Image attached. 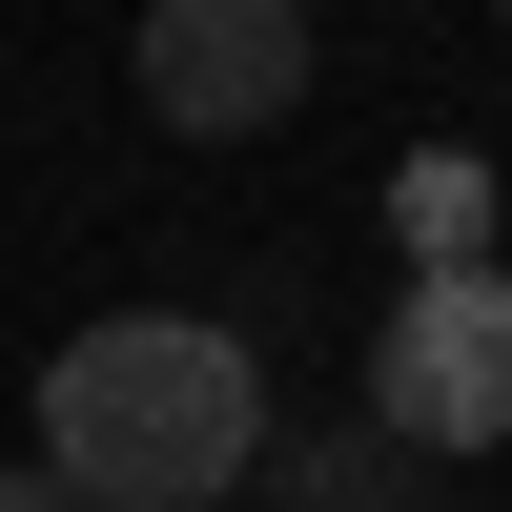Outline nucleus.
I'll return each instance as SVG.
<instances>
[{
	"label": "nucleus",
	"mask_w": 512,
	"mask_h": 512,
	"mask_svg": "<svg viewBox=\"0 0 512 512\" xmlns=\"http://www.w3.org/2000/svg\"><path fill=\"white\" fill-rule=\"evenodd\" d=\"M41 472L82 512H226L267 472V349L226 308H103L41 349Z\"/></svg>",
	"instance_id": "nucleus-1"
},
{
	"label": "nucleus",
	"mask_w": 512,
	"mask_h": 512,
	"mask_svg": "<svg viewBox=\"0 0 512 512\" xmlns=\"http://www.w3.org/2000/svg\"><path fill=\"white\" fill-rule=\"evenodd\" d=\"M369 431L410 472L451 451H512V267H410L390 328H369Z\"/></svg>",
	"instance_id": "nucleus-2"
},
{
	"label": "nucleus",
	"mask_w": 512,
	"mask_h": 512,
	"mask_svg": "<svg viewBox=\"0 0 512 512\" xmlns=\"http://www.w3.org/2000/svg\"><path fill=\"white\" fill-rule=\"evenodd\" d=\"M308 82H328L308 0H144V103L185 123V144H267Z\"/></svg>",
	"instance_id": "nucleus-3"
},
{
	"label": "nucleus",
	"mask_w": 512,
	"mask_h": 512,
	"mask_svg": "<svg viewBox=\"0 0 512 512\" xmlns=\"http://www.w3.org/2000/svg\"><path fill=\"white\" fill-rule=\"evenodd\" d=\"M267 512H431V472H410L369 410H328V431H267V472H246Z\"/></svg>",
	"instance_id": "nucleus-4"
},
{
	"label": "nucleus",
	"mask_w": 512,
	"mask_h": 512,
	"mask_svg": "<svg viewBox=\"0 0 512 512\" xmlns=\"http://www.w3.org/2000/svg\"><path fill=\"white\" fill-rule=\"evenodd\" d=\"M390 246L410 267H492V144H410L390 164Z\"/></svg>",
	"instance_id": "nucleus-5"
},
{
	"label": "nucleus",
	"mask_w": 512,
	"mask_h": 512,
	"mask_svg": "<svg viewBox=\"0 0 512 512\" xmlns=\"http://www.w3.org/2000/svg\"><path fill=\"white\" fill-rule=\"evenodd\" d=\"M0 512H82V492H62V472H41V451H21V472H0Z\"/></svg>",
	"instance_id": "nucleus-6"
}]
</instances>
